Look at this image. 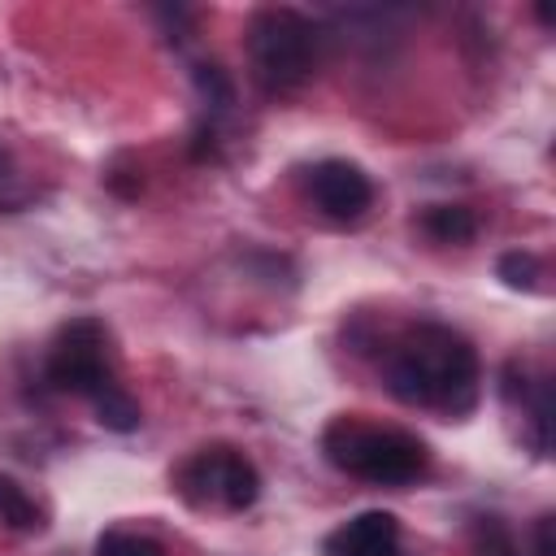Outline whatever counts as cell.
<instances>
[{
  "mask_svg": "<svg viewBox=\"0 0 556 556\" xmlns=\"http://www.w3.org/2000/svg\"><path fill=\"white\" fill-rule=\"evenodd\" d=\"M478 352L473 343L439 321L413 326L387 356V387L395 400L430 413H469L478 404Z\"/></svg>",
  "mask_w": 556,
  "mask_h": 556,
  "instance_id": "6da1fadb",
  "label": "cell"
},
{
  "mask_svg": "<svg viewBox=\"0 0 556 556\" xmlns=\"http://www.w3.org/2000/svg\"><path fill=\"white\" fill-rule=\"evenodd\" d=\"M321 452L334 469L378 482V486H404L426 469V443L395 426H369L361 417H334L321 434Z\"/></svg>",
  "mask_w": 556,
  "mask_h": 556,
  "instance_id": "7a4b0ae2",
  "label": "cell"
},
{
  "mask_svg": "<svg viewBox=\"0 0 556 556\" xmlns=\"http://www.w3.org/2000/svg\"><path fill=\"white\" fill-rule=\"evenodd\" d=\"M248 65L265 91H295L317 65V26L295 9H261L248 22Z\"/></svg>",
  "mask_w": 556,
  "mask_h": 556,
  "instance_id": "3957f363",
  "label": "cell"
},
{
  "mask_svg": "<svg viewBox=\"0 0 556 556\" xmlns=\"http://www.w3.org/2000/svg\"><path fill=\"white\" fill-rule=\"evenodd\" d=\"M48 382L56 391L87 395V400H100L109 387H117L109 330L100 317H74L56 330V339L48 348Z\"/></svg>",
  "mask_w": 556,
  "mask_h": 556,
  "instance_id": "277c9868",
  "label": "cell"
},
{
  "mask_svg": "<svg viewBox=\"0 0 556 556\" xmlns=\"http://www.w3.org/2000/svg\"><path fill=\"white\" fill-rule=\"evenodd\" d=\"M178 491L195 504V508H230V513H243L256 504L261 495V473L256 465L239 452V447H226V443H213V447H200L182 469H178Z\"/></svg>",
  "mask_w": 556,
  "mask_h": 556,
  "instance_id": "5b68a950",
  "label": "cell"
},
{
  "mask_svg": "<svg viewBox=\"0 0 556 556\" xmlns=\"http://www.w3.org/2000/svg\"><path fill=\"white\" fill-rule=\"evenodd\" d=\"M308 200L330 222H356L374 204V182H369V174L361 165L330 156V161H317L308 169Z\"/></svg>",
  "mask_w": 556,
  "mask_h": 556,
  "instance_id": "8992f818",
  "label": "cell"
},
{
  "mask_svg": "<svg viewBox=\"0 0 556 556\" xmlns=\"http://www.w3.org/2000/svg\"><path fill=\"white\" fill-rule=\"evenodd\" d=\"M330 556H395L400 552V521L395 513L369 508L356 513L352 521H343L330 539H326Z\"/></svg>",
  "mask_w": 556,
  "mask_h": 556,
  "instance_id": "52a82bcc",
  "label": "cell"
},
{
  "mask_svg": "<svg viewBox=\"0 0 556 556\" xmlns=\"http://www.w3.org/2000/svg\"><path fill=\"white\" fill-rule=\"evenodd\" d=\"M421 230L434 243H469L478 235V217L465 204H430L421 213Z\"/></svg>",
  "mask_w": 556,
  "mask_h": 556,
  "instance_id": "ba28073f",
  "label": "cell"
},
{
  "mask_svg": "<svg viewBox=\"0 0 556 556\" xmlns=\"http://www.w3.org/2000/svg\"><path fill=\"white\" fill-rule=\"evenodd\" d=\"M96 404V421L104 426V430H117V434H130V430H139V404L122 391V387H109L100 400H91Z\"/></svg>",
  "mask_w": 556,
  "mask_h": 556,
  "instance_id": "9c48e42d",
  "label": "cell"
},
{
  "mask_svg": "<svg viewBox=\"0 0 556 556\" xmlns=\"http://www.w3.org/2000/svg\"><path fill=\"white\" fill-rule=\"evenodd\" d=\"M0 521L9 526V530H39L43 521H39V504L13 482V478H0Z\"/></svg>",
  "mask_w": 556,
  "mask_h": 556,
  "instance_id": "30bf717a",
  "label": "cell"
},
{
  "mask_svg": "<svg viewBox=\"0 0 556 556\" xmlns=\"http://www.w3.org/2000/svg\"><path fill=\"white\" fill-rule=\"evenodd\" d=\"M469 547H473V556H521L513 534H508V526L500 517H473Z\"/></svg>",
  "mask_w": 556,
  "mask_h": 556,
  "instance_id": "8fae6325",
  "label": "cell"
},
{
  "mask_svg": "<svg viewBox=\"0 0 556 556\" xmlns=\"http://www.w3.org/2000/svg\"><path fill=\"white\" fill-rule=\"evenodd\" d=\"M96 556H165V547L135 530H104L96 539Z\"/></svg>",
  "mask_w": 556,
  "mask_h": 556,
  "instance_id": "7c38bea8",
  "label": "cell"
},
{
  "mask_svg": "<svg viewBox=\"0 0 556 556\" xmlns=\"http://www.w3.org/2000/svg\"><path fill=\"white\" fill-rule=\"evenodd\" d=\"M500 278L513 287V291H539V278H543V265L534 252H504L500 256Z\"/></svg>",
  "mask_w": 556,
  "mask_h": 556,
  "instance_id": "4fadbf2b",
  "label": "cell"
},
{
  "mask_svg": "<svg viewBox=\"0 0 556 556\" xmlns=\"http://www.w3.org/2000/svg\"><path fill=\"white\" fill-rule=\"evenodd\" d=\"M30 200V182L26 174L13 165V152L0 148V213H17Z\"/></svg>",
  "mask_w": 556,
  "mask_h": 556,
  "instance_id": "5bb4252c",
  "label": "cell"
},
{
  "mask_svg": "<svg viewBox=\"0 0 556 556\" xmlns=\"http://www.w3.org/2000/svg\"><path fill=\"white\" fill-rule=\"evenodd\" d=\"M195 87L208 109H230V100H235V87L222 65H195Z\"/></svg>",
  "mask_w": 556,
  "mask_h": 556,
  "instance_id": "9a60e30c",
  "label": "cell"
},
{
  "mask_svg": "<svg viewBox=\"0 0 556 556\" xmlns=\"http://www.w3.org/2000/svg\"><path fill=\"white\" fill-rule=\"evenodd\" d=\"M552 530H556V517L543 513V517L534 521V556H556V539H552Z\"/></svg>",
  "mask_w": 556,
  "mask_h": 556,
  "instance_id": "2e32d148",
  "label": "cell"
}]
</instances>
